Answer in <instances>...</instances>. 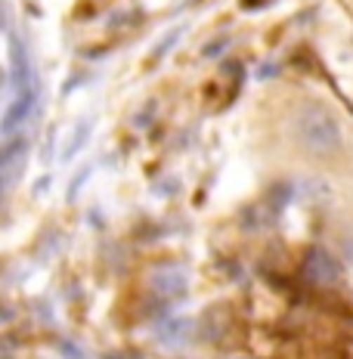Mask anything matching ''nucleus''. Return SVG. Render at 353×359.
I'll list each match as a JSON object with an SVG mask.
<instances>
[{"label":"nucleus","instance_id":"nucleus-1","mask_svg":"<svg viewBox=\"0 0 353 359\" xmlns=\"http://www.w3.org/2000/svg\"><path fill=\"white\" fill-rule=\"evenodd\" d=\"M10 41V81H6V111H4V143L25 137V127L32 124L34 102H37V81L25 43L6 28Z\"/></svg>","mask_w":353,"mask_h":359},{"label":"nucleus","instance_id":"nucleus-2","mask_svg":"<svg viewBox=\"0 0 353 359\" xmlns=\"http://www.w3.org/2000/svg\"><path fill=\"white\" fill-rule=\"evenodd\" d=\"M295 127L300 146L310 149L313 155H328L341 146V124L326 106H317V102L304 106L295 118Z\"/></svg>","mask_w":353,"mask_h":359}]
</instances>
